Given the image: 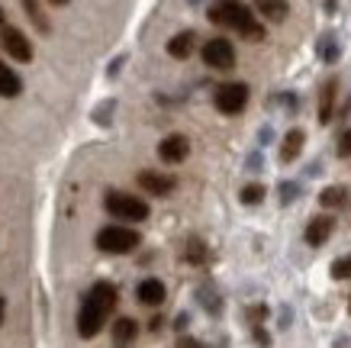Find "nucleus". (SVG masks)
I'll return each mask as SVG.
<instances>
[{
  "mask_svg": "<svg viewBox=\"0 0 351 348\" xmlns=\"http://www.w3.org/2000/svg\"><path fill=\"white\" fill-rule=\"evenodd\" d=\"M113 306H117V287L107 284V281L90 287V294L84 297L81 313H77V332H81V338H94L104 329L107 316L113 313Z\"/></svg>",
  "mask_w": 351,
  "mask_h": 348,
  "instance_id": "1",
  "label": "nucleus"
},
{
  "mask_svg": "<svg viewBox=\"0 0 351 348\" xmlns=\"http://www.w3.org/2000/svg\"><path fill=\"white\" fill-rule=\"evenodd\" d=\"M210 20H213L216 26L235 30L242 39H248V43H261V39H265V26L255 20V13L248 10L242 0H216L213 7H210Z\"/></svg>",
  "mask_w": 351,
  "mask_h": 348,
  "instance_id": "2",
  "label": "nucleus"
},
{
  "mask_svg": "<svg viewBox=\"0 0 351 348\" xmlns=\"http://www.w3.org/2000/svg\"><path fill=\"white\" fill-rule=\"evenodd\" d=\"M138 245V232L129 226H104L97 232V248L107 255H126Z\"/></svg>",
  "mask_w": 351,
  "mask_h": 348,
  "instance_id": "3",
  "label": "nucleus"
},
{
  "mask_svg": "<svg viewBox=\"0 0 351 348\" xmlns=\"http://www.w3.org/2000/svg\"><path fill=\"white\" fill-rule=\"evenodd\" d=\"M107 213H113L117 220H126V222H142L149 216V203L132 197V194H123V190H110Z\"/></svg>",
  "mask_w": 351,
  "mask_h": 348,
  "instance_id": "4",
  "label": "nucleus"
},
{
  "mask_svg": "<svg viewBox=\"0 0 351 348\" xmlns=\"http://www.w3.org/2000/svg\"><path fill=\"white\" fill-rule=\"evenodd\" d=\"M213 104H216V110H219V113H226V116L242 113L245 106H248V84H242V81L219 84V87H216Z\"/></svg>",
  "mask_w": 351,
  "mask_h": 348,
  "instance_id": "5",
  "label": "nucleus"
},
{
  "mask_svg": "<svg viewBox=\"0 0 351 348\" xmlns=\"http://www.w3.org/2000/svg\"><path fill=\"white\" fill-rule=\"evenodd\" d=\"M200 55H203V62L210 65V68H216V71H232L235 68V45L229 39H223V36L210 39L200 49Z\"/></svg>",
  "mask_w": 351,
  "mask_h": 348,
  "instance_id": "6",
  "label": "nucleus"
},
{
  "mask_svg": "<svg viewBox=\"0 0 351 348\" xmlns=\"http://www.w3.org/2000/svg\"><path fill=\"white\" fill-rule=\"evenodd\" d=\"M0 45H3V52L10 55V58H16V62H32V45L16 26H3Z\"/></svg>",
  "mask_w": 351,
  "mask_h": 348,
  "instance_id": "7",
  "label": "nucleus"
},
{
  "mask_svg": "<svg viewBox=\"0 0 351 348\" xmlns=\"http://www.w3.org/2000/svg\"><path fill=\"white\" fill-rule=\"evenodd\" d=\"M191 155V142L184 136H168V139H161V146H158V159L165 161V165H178V161H184Z\"/></svg>",
  "mask_w": 351,
  "mask_h": 348,
  "instance_id": "8",
  "label": "nucleus"
},
{
  "mask_svg": "<svg viewBox=\"0 0 351 348\" xmlns=\"http://www.w3.org/2000/svg\"><path fill=\"white\" fill-rule=\"evenodd\" d=\"M138 187L145 194H155V197H165L174 190V178L171 174H158V171H138Z\"/></svg>",
  "mask_w": 351,
  "mask_h": 348,
  "instance_id": "9",
  "label": "nucleus"
},
{
  "mask_svg": "<svg viewBox=\"0 0 351 348\" xmlns=\"http://www.w3.org/2000/svg\"><path fill=\"white\" fill-rule=\"evenodd\" d=\"M136 297H138V303H145V306H161L165 303V284H161L158 277H145L136 287Z\"/></svg>",
  "mask_w": 351,
  "mask_h": 348,
  "instance_id": "10",
  "label": "nucleus"
},
{
  "mask_svg": "<svg viewBox=\"0 0 351 348\" xmlns=\"http://www.w3.org/2000/svg\"><path fill=\"white\" fill-rule=\"evenodd\" d=\"M332 229H335V220H332V216H313L309 226H306V242L309 245H322L332 235Z\"/></svg>",
  "mask_w": 351,
  "mask_h": 348,
  "instance_id": "11",
  "label": "nucleus"
},
{
  "mask_svg": "<svg viewBox=\"0 0 351 348\" xmlns=\"http://www.w3.org/2000/svg\"><path fill=\"white\" fill-rule=\"evenodd\" d=\"M193 49H197V36H193L191 30L178 32V36L168 43V55H171V58H191Z\"/></svg>",
  "mask_w": 351,
  "mask_h": 348,
  "instance_id": "12",
  "label": "nucleus"
},
{
  "mask_svg": "<svg viewBox=\"0 0 351 348\" xmlns=\"http://www.w3.org/2000/svg\"><path fill=\"white\" fill-rule=\"evenodd\" d=\"M255 10L271 23H284L290 13V3L287 0H255Z\"/></svg>",
  "mask_w": 351,
  "mask_h": 348,
  "instance_id": "13",
  "label": "nucleus"
},
{
  "mask_svg": "<svg viewBox=\"0 0 351 348\" xmlns=\"http://www.w3.org/2000/svg\"><path fill=\"white\" fill-rule=\"evenodd\" d=\"M303 142H306L303 129H290L287 136H284V146H280V161H284V165H290V161L303 152Z\"/></svg>",
  "mask_w": 351,
  "mask_h": 348,
  "instance_id": "14",
  "label": "nucleus"
},
{
  "mask_svg": "<svg viewBox=\"0 0 351 348\" xmlns=\"http://www.w3.org/2000/svg\"><path fill=\"white\" fill-rule=\"evenodd\" d=\"M335 94H339V81H335V78H329V81L322 84V94H319V123H329V119H332Z\"/></svg>",
  "mask_w": 351,
  "mask_h": 348,
  "instance_id": "15",
  "label": "nucleus"
},
{
  "mask_svg": "<svg viewBox=\"0 0 351 348\" xmlns=\"http://www.w3.org/2000/svg\"><path fill=\"white\" fill-rule=\"evenodd\" d=\"M20 91H23L20 74H16L13 68H7V65L0 62V97H16Z\"/></svg>",
  "mask_w": 351,
  "mask_h": 348,
  "instance_id": "16",
  "label": "nucleus"
},
{
  "mask_svg": "<svg viewBox=\"0 0 351 348\" xmlns=\"http://www.w3.org/2000/svg\"><path fill=\"white\" fill-rule=\"evenodd\" d=\"M136 336H138L136 319L123 316V319H117V323H113V342H119V345H126V342H132Z\"/></svg>",
  "mask_w": 351,
  "mask_h": 348,
  "instance_id": "17",
  "label": "nucleus"
},
{
  "mask_svg": "<svg viewBox=\"0 0 351 348\" xmlns=\"http://www.w3.org/2000/svg\"><path fill=\"white\" fill-rule=\"evenodd\" d=\"M319 203H322V207H345V203H351V190H345V187H326L319 194Z\"/></svg>",
  "mask_w": 351,
  "mask_h": 348,
  "instance_id": "18",
  "label": "nucleus"
},
{
  "mask_svg": "<svg viewBox=\"0 0 351 348\" xmlns=\"http://www.w3.org/2000/svg\"><path fill=\"white\" fill-rule=\"evenodd\" d=\"M23 7H26V13L32 16L36 30H39V32H49V20H45V13H43V7H39V0H23Z\"/></svg>",
  "mask_w": 351,
  "mask_h": 348,
  "instance_id": "19",
  "label": "nucleus"
},
{
  "mask_svg": "<svg viewBox=\"0 0 351 348\" xmlns=\"http://www.w3.org/2000/svg\"><path fill=\"white\" fill-rule=\"evenodd\" d=\"M239 197H242V203H248V207H255V203L265 200V187H261V184H245Z\"/></svg>",
  "mask_w": 351,
  "mask_h": 348,
  "instance_id": "20",
  "label": "nucleus"
},
{
  "mask_svg": "<svg viewBox=\"0 0 351 348\" xmlns=\"http://www.w3.org/2000/svg\"><path fill=\"white\" fill-rule=\"evenodd\" d=\"M187 262H191V264H203V262H206V248H203L200 239H191V242H187Z\"/></svg>",
  "mask_w": 351,
  "mask_h": 348,
  "instance_id": "21",
  "label": "nucleus"
},
{
  "mask_svg": "<svg viewBox=\"0 0 351 348\" xmlns=\"http://www.w3.org/2000/svg\"><path fill=\"white\" fill-rule=\"evenodd\" d=\"M332 277L335 281H351V255H345V258L332 264Z\"/></svg>",
  "mask_w": 351,
  "mask_h": 348,
  "instance_id": "22",
  "label": "nucleus"
},
{
  "mask_svg": "<svg viewBox=\"0 0 351 348\" xmlns=\"http://www.w3.org/2000/svg\"><path fill=\"white\" fill-rule=\"evenodd\" d=\"M339 155L341 159H351V129H345L339 139Z\"/></svg>",
  "mask_w": 351,
  "mask_h": 348,
  "instance_id": "23",
  "label": "nucleus"
},
{
  "mask_svg": "<svg viewBox=\"0 0 351 348\" xmlns=\"http://www.w3.org/2000/svg\"><path fill=\"white\" fill-rule=\"evenodd\" d=\"M178 348H203L197 338H191V336H181L178 338Z\"/></svg>",
  "mask_w": 351,
  "mask_h": 348,
  "instance_id": "24",
  "label": "nucleus"
},
{
  "mask_svg": "<svg viewBox=\"0 0 351 348\" xmlns=\"http://www.w3.org/2000/svg\"><path fill=\"white\" fill-rule=\"evenodd\" d=\"M49 3H55V7H64V3H68V0H49Z\"/></svg>",
  "mask_w": 351,
  "mask_h": 348,
  "instance_id": "25",
  "label": "nucleus"
},
{
  "mask_svg": "<svg viewBox=\"0 0 351 348\" xmlns=\"http://www.w3.org/2000/svg\"><path fill=\"white\" fill-rule=\"evenodd\" d=\"M0 323H3V300H0Z\"/></svg>",
  "mask_w": 351,
  "mask_h": 348,
  "instance_id": "26",
  "label": "nucleus"
},
{
  "mask_svg": "<svg viewBox=\"0 0 351 348\" xmlns=\"http://www.w3.org/2000/svg\"><path fill=\"white\" fill-rule=\"evenodd\" d=\"M0 23H3V10H0Z\"/></svg>",
  "mask_w": 351,
  "mask_h": 348,
  "instance_id": "27",
  "label": "nucleus"
}]
</instances>
